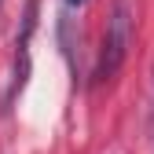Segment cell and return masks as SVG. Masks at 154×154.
Instances as JSON below:
<instances>
[{"label": "cell", "mask_w": 154, "mask_h": 154, "mask_svg": "<svg viewBox=\"0 0 154 154\" xmlns=\"http://www.w3.org/2000/svg\"><path fill=\"white\" fill-rule=\"evenodd\" d=\"M66 4H70V8H77V4H88V0H66Z\"/></svg>", "instance_id": "2"}, {"label": "cell", "mask_w": 154, "mask_h": 154, "mask_svg": "<svg viewBox=\"0 0 154 154\" xmlns=\"http://www.w3.org/2000/svg\"><path fill=\"white\" fill-rule=\"evenodd\" d=\"M0 4H4V0H0Z\"/></svg>", "instance_id": "3"}, {"label": "cell", "mask_w": 154, "mask_h": 154, "mask_svg": "<svg viewBox=\"0 0 154 154\" xmlns=\"http://www.w3.org/2000/svg\"><path fill=\"white\" fill-rule=\"evenodd\" d=\"M128 48H132V8L128 0H114V11L106 18V33H103V55H99V70L95 77L106 81L121 70V63L128 59Z\"/></svg>", "instance_id": "1"}]
</instances>
